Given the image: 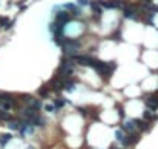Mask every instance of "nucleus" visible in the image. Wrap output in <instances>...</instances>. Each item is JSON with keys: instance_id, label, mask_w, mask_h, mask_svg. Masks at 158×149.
<instances>
[{"instance_id": "nucleus-1", "label": "nucleus", "mask_w": 158, "mask_h": 149, "mask_svg": "<svg viewBox=\"0 0 158 149\" xmlns=\"http://www.w3.org/2000/svg\"><path fill=\"white\" fill-rule=\"evenodd\" d=\"M93 68L98 72V75H101L102 78H109L112 73H113V70L116 68V64L115 62H112V64H109V62H102V61H95V64H93Z\"/></svg>"}, {"instance_id": "nucleus-2", "label": "nucleus", "mask_w": 158, "mask_h": 149, "mask_svg": "<svg viewBox=\"0 0 158 149\" xmlns=\"http://www.w3.org/2000/svg\"><path fill=\"white\" fill-rule=\"evenodd\" d=\"M79 47H81L79 40H73V39H65L64 44H62L64 51H65L67 54H71V58H73V54L79 50Z\"/></svg>"}, {"instance_id": "nucleus-3", "label": "nucleus", "mask_w": 158, "mask_h": 149, "mask_svg": "<svg viewBox=\"0 0 158 149\" xmlns=\"http://www.w3.org/2000/svg\"><path fill=\"white\" fill-rule=\"evenodd\" d=\"M74 61H76V62H79L81 65L93 67V64H95V61H96V59H93L92 56H74Z\"/></svg>"}, {"instance_id": "nucleus-4", "label": "nucleus", "mask_w": 158, "mask_h": 149, "mask_svg": "<svg viewBox=\"0 0 158 149\" xmlns=\"http://www.w3.org/2000/svg\"><path fill=\"white\" fill-rule=\"evenodd\" d=\"M115 137H116V140H118L123 146H129L130 141H132V140L127 137V132H126V131H116V135H115Z\"/></svg>"}, {"instance_id": "nucleus-5", "label": "nucleus", "mask_w": 158, "mask_h": 149, "mask_svg": "<svg viewBox=\"0 0 158 149\" xmlns=\"http://www.w3.org/2000/svg\"><path fill=\"white\" fill-rule=\"evenodd\" d=\"M144 104H146V107L147 109H152V110H157L158 107V96H149V98H146L144 100Z\"/></svg>"}, {"instance_id": "nucleus-6", "label": "nucleus", "mask_w": 158, "mask_h": 149, "mask_svg": "<svg viewBox=\"0 0 158 149\" xmlns=\"http://www.w3.org/2000/svg\"><path fill=\"white\" fill-rule=\"evenodd\" d=\"M68 20H70V14L67 11H61V12L56 14V22L61 23V25H65Z\"/></svg>"}, {"instance_id": "nucleus-7", "label": "nucleus", "mask_w": 158, "mask_h": 149, "mask_svg": "<svg viewBox=\"0 0 158 149\" xmlns=\"http://www.w3.org/2000/svg\"><path fill=\"white\" fill-rule=\"evenodd\" d=\"M135 121H126L124 124H123V131H126L127 134H132L133 131H135Z\"/></svg>"}, {"instance_id": "nucleus-8", "label": "nucleus", "mask_w": 158, "mask_h": 149, "mask_svg": "<svg viewBox=\"0 0 158 149\" xmlns=\"http://www.w3.org/2000/svg\"><path fill=\"white\" fill-rule=\"evenodd\" d=\"M26 103L29 104V107H33V109H36V110H39V109L42 107V103H40L39 100H34V98H28Z\"/></svg>"}, {"instance_id": "nucleus-9", "label": "nucleus", "mask_w": 158, "mask_h": 149, "mask_svg": "<svg viewBox=\"0 0 158 149\" xmlns=\"http://www.w3.org/2000/svg\"><path fill=\"white\" fill-rule=\"evenodd\" d=\"M124 16L127 17V19H137V11L133 9V8H124Z\"/></svg>"}, {"instance_id": "nucleus-10", "label": "nucleus", "mask_w": 158, "mask_h": 149, "mask_svg": "<svg viewBox=\"0 0 158 149\" xmlns=\"http://www.w3.org/2000/svg\"><path fill=\"white\" fill-rule=\"evenodd\" d=\"M92 8H93V14H95V17H96V19H101V17H102V9L99 8V5H98V3H93Z\"/></svg>"}, {"instance_id": "nucleus-11", "label": "nucleus", "mask_w": 158, "mask_h": 149, "mask_svg": "<svg viewBox=\"0 0 158 149\" xmlns=\"http://www.w3.org/2000/svg\"><path fill=\"white\" fill-rule=\"evenodd\" d=\"M135 121V126L140 129V131H146L147 129V123H146V120H133Z\"/></svg>"}, {"instance_id": "nucleus-12", "label": "nucleus", "mask_w": 158, "mask_h": 149, "mask_svg": "<svg viewBox=\"0 0 158 149\" xmlns=\"http://www.w3.org/2000/svg\"><path fill=\"white\" fill-rule=\"evenodd\" d=\"M64 89L68 90V92H73L76 87H74V82H73V81H67V79H65V82H64Z\"/></svg>"}, {"instance_id": "nucleus-13", "label": "nucleus", "mask_w": 158, "mask_h": 149, "mask_svg": "<svg viewBox=\"0 0 158 149\" xmlns=\"http://www.w3.org/2000/svg\"><path fill=\"white\" fill-rule=\"evenodd\" d=\"M11 138H12V135H11V134H3V135H0V145H2V146H3V145H6Z\"/></svg>"}, {"instance_id": "nucleus-14", "label": "nucleus", "mask_w": 158, "mask_h": 149, "mask_svg": "<svg viewBox=\"0 0 158 149\" xmlns=\"http://www.w3.org/2000/svg\"><path fill=\"white\" fill-rule=\"evenodd\" d=\"M54 106H56V109H62L65 106V98H56L54 100Z\"/></svg>"}, {"instance_id": "nucleus-15", "label": "nucleus", "mask_w": 158, "mask_h": 149, "mask_svg": "<svg viewBox=\"0 0 158 149\" xmlns=\"http://www.w3.org/2000/svg\"><path fill=\"white\" fill-rule=\"evenodd\" d=\"M152 112H154L152 109H147V107H146V110H144V113H143L144 120H152V118H154V113H152Z\"/></svg>"}, {"instance_id": "nucleus-16", "label": "nucleus", "mask_w": 158, "mask_h": 149, "mask_svg": "<svg viewBox=\"0 0 158 149\" xmlns=\"http://www.w3.org/2000/svg\"><path fill=\"white\" fill-rule=\"evenodd\" d=\"M45 110H47V112H54V110H56V106H54V104H47V106H45Z\"/></svg>"}, {"instance_id": "nucleus-17", "label": "nucleus", "mask_w": 158, "mask_h": 149, "mask_svg": "<svg viewBox=\"0 0 158 149\" xmlns=\"http://www.w3.org/2000/svg\"><path fill=\"white\" fill-rule=\"evenodd\" d=\"M78 3H79L81 6H87V5H90V2H88V0H78Z\"/></svg>"}, {"instance_id": "nucleus-18", "label": "nucleus", "mask_w": 158, "mask_h": 149, "mask_svg": "<svg viewBox=\"0 0 158 149\" xmlns=\"http://www.w3.org/2000/svg\"><path fill=\"white\" fill-rule=\"evenodd\" d=\"M118 113H119V117H123V118H124V115H126V113H124V109H118Z\"/></svg>"}, {"instance_id": "nucleus-19", "label": "nucleus", "mask_w": 158, "mask_h": 149, "mask_svg": "<svg viewBox=\"0 0 158 149\" xmlns=\"http://www.w3.org/2000/svg\"><path fill=\"white\" fill-rule=\"evenodd\" d=\"M28 149H34V148H33V146H29V148H28Z\"/></svg>"}]
</instances>
